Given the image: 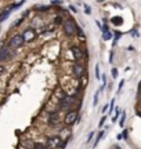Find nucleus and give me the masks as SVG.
<instances>
[{"label":"nucleus","instance_id":"obj_30","mask_svg":"<svg viewBox=\"0 0 141 149\" xmlns=\"http://www.w3.org/2000/svg\"><path fill=\"white\" fill-rule=\"evenodd\" d=\"M123 84H125V81L122 80V81H120V84H119V90H118V91H120V90H122V87H123Z\"/></svg>","mask_w":141,"mask_h":149},{"label":"nucleus","instance_id":"obj_28","mask_svg":"<svg viewBox=\"0 0 141 149\" xmlns=\"http://www.w3.org/2000/svg\"><path fill=\"white\" fill-rule=\"evenodd\" d=\"M105 120H107V117L104 116V117H103V119H101V122H100V126H103L104 123H105Z\"/></svg>","mask_w":141,"mask_h":149},{"label":"nucleus","instance_id":"obj_15","mask_svg":"<svg viewBox=\"0 0 141 149\" xmlns=\"http://www.w3.org/2000/svg\"><path fill=\"white\" fill-rule=\"evenodd\" d=\"M24 4V1H17V3H13V4H11V10H13V8H18V7H21V6Z\"/></svg>","mask_w":141,"mask_h":149},{"label":"nucleus","instance_id":"obj_31","mask_svg":"<svg viewBox=\"0 0 141 149\" xmlns=\"http://www.w3.org/2000/svg\"><path fill=\"white\" fill-rule=\"evenodd\" d=\"M103 83H104V87H105V83H107V77H105V74L103 76Z\"/></svg>","mask_w":141,"mask_h":149},{"label":"nucleus","instance_id":"obj_2","mask_svg":"<svg viewBox=\"0 0 141 149\" xmlns=\"http://www.w3.org/2000/svg\"><path fill=\"white\" fill-rule=\"evenodd\" d=\"M21 36L24 42H32L33 39L36 37V32H35V29H27V31H24Z\"/></svg>","mask_w":141,"mask_h":149},{"label":"nucleus","instance_id":"obj_26","mask_svg":"<svg viewBox=\"0 0 141 149\" xmlns=\"http://www.w3.org/2000/svg\"><path fill=\"white\" fill-rule=\"evenodd\" d=\"M54 21H55V24L58 25V24H61V22H62V18H61V17H57V18L54 19Z\"/></svg>","mask_w":141,"mask_h":149},{"label":"nucleus","instance_id":"obj_23","mask_svg":"<svg viewBox=\"0 0 141 149\" xmlns=\"http://www.w3.org/2000/svg\"><path fill=\"white\" fill-rule=\"evenodd\" d=\"M114 105H115V100H112V102H111V105H109V113L114 111Z\"/></svg>","mask_w":141,"mask_h":149},{"label":"nucleus","instance_id":"obj_20","mask_svg":"<svg viewBox=\"0 0 141 149\" xmlns=\"http://www.w3.org/2000/svg\"><path fill=\"white\" fill-rule=\"evenodd\" d=\"M84 13H86L87 15H90V14H91V8H90V7H89V6H84Z\"/></svg>","mask_w":141,"mask_h":149},{"label":"nucleus","instance_id":"obj_34","mask_svg":"<svg viewBox=\"0 0 141 149\" xmlns=\"http://www.w3.org/2000/svg\"><path fill=\"white\" fill-rule=\"evenodd\" d=\"M69 8H70V10H72V11H73V13H77V10H76V8H75V7H73V6H70V7H69Z\"/></svg>","mask_w":141,"mask_h":149},{"label":"nucleus","instance_id":"obj_27","mask_svg":"<svg viewBox=\"0 0 141 149\" xmlns=\"http://www.w3.org/2000/svg\"><path fill=\"white\" fill-rule=\"evenodd\" d=\"M39 11H47L49 10V7H46V6H43V7H38Z\"/></svg>","mask_w":141,"mask_h":149},{"label":"nucleus","instance_id":"obj_7","mask_svg":"<svg viewBox=\"0 0 141 149\" xmlns=\"http://www.w3.org/2000/svg\"><path fill=\"white\" fill-rule=\"evenodd\" d=\"M70 51H72V55H73V58H75L76 61H79V59L83 58V51H82L79 47L72 46V47H70Z\"/></svg>","mask_w":141,"mask_h":149},{"label":"nucleus","instance_id":"obj_10","mask_svg":"<svg viewBox=\"0 0 141 149\" xmlns=\"http://www.w3.org/2000/svg\"><path fill=\"white\" fill-rule=\"evenodd\" d=\"M10 14H11V8L8 7V8H6V10L0 14V22H3L4 19H7V18L10 17Z\"/></svg>","mask_w":141,"mask_h":149},{"label":"nucleus","instance_id":"obj_11","mask_svg":"<svg viewBox=\"0 0 141 149\" xmlns=\"http://www.w3.org/2000/svg\"><path fill=\"white\" fill-rule=\"evenodd\" d=\"M58 122V113H51L49 116V124H55V123Z\"/></svg>","mask_w":141,"mask_h":149},{"label":"nucleus","instance_id":"obj_33","mask_svg":"<svg viewBox=\"0 0 141 149\" xmlns=\"http://www.w3.org/2000/svg\"><path fill=\"white\" fill-rule=\"evenodd\" d=\"M3 72H4V68H3V66H1V65H0V76H1V74H3Z\"/></svg>","mask_w":141,"mask_h":149},{"label":"nucleus","instance_id":"obj_18","mask_svg":"<svg viewBox=\"0 0 141 149\" xmlns=\"http://www.w3.org/2000/svg\"><path fill=\"white\" fill-rule=\"evenodd\" d=\"M125 120H126V113H122V117H120V127H123V124H125Z\"/></svg>","mask_w":141,"mask_h":149},{"label":"nucleus","instance_id":"obj_8","mask_svg":"<svg viewBox=\"0 0 141 149\" xmlns=\"http://www.w3.org/2000/svg\"><path fill=\"white\" fill-rule=\"evenodd\" d=\"M73 73L75 76L79 79V77H83V73H84V68H83V65L80 64H75L73 65Z\"/></svg>","mask_w":141,"mask_h":149},{"label":"nucleus","instance_id":"obj_6","mask_svg":"<svg viewBox=\"0 0 141 149\" xmlns=\"http://www.w3.org/2000/svg\"><path fill=\"white\" fill-rule=\"evenodd\" d=\"M10 54H11L10 47H1V50H0V62L10 58Z\"/></svg>","mask_w":141,"mask_h":149},{"label":"nucleus","instance_id":"obj_22","mask_svg":"<svg viewBox=\"0 0 141 149\" xmlns=\"http://www.w3.org/2000/svg\"><path fill=\"white\" fill-rule=\"evenodd\" d=\"M119 113H120V108H118V109H116V113H115V116H114V122L116 120V119H118V116H119Z\"/></svg>","mask_w":141,"mask_h":149},{"label":"nucleus","instance_id":"obj_16","mask_svg":"<svg viewBox=\"0 0 141 149\" xmlns=\"http://www.w3.org/2000/svg\"><path fill=\"white\" fill-rule=\"evenodd\" d=\"M32 149H46V146L43 144H35L32 145Z\"/></svg>","mask_w":141,"mask_h":149},{"label":"nucleus","instance_id":"obj_19","mask_svg":"<svg viewBox=\"0 0 141 149\" xmlns=\"http://www.w3.org/2000/svg\"><path fill=\"white\" fill-rule=\"evenodd\" d=\"M96 77H97V79H101V74H100V66H96Z\"/></svg>","mask_w":141,"mask_h":149},{"label":"nucleus","instance_id":"obj_24","mask_svg":"<svg viewBox=\"0 0 141 149\" xmlns=\"http://www.w3.org/2000/svg\"><path fill=\"white\" fill-rule=\"evenodd\" d=\"M119 37H120V32H116L115 33V43L114 44H116V42H118V39H119Z\"/></svg>","mask_w":141,"mask_h":149},{"label":"nucleus","instance_id":"obj_29","mask_svg":"<svg viewBox=\"0 0 141 149\" xmlns=\"http://www.w3.org/2000/svg\"><path fill=\"white\" fill-rule=\"evenodd\" d=\"M93 135H94V133H90V135H89V138H87V142H90V141H91Z\"/></svg>","mask_w":141,"mask_h":149},{"label":"nucleus","instance_id":"obj_25","mask_svg":"<svg viewBox=\"0 0 141 149\" xmlns=\"http://www.w3.org/2000/svg\"><path fill=\"white\" fill-rule=\"evenodd\" d=\"M112 77H118V69H112Z\"/></svg>","mask_w":141,"mask_h":149},{"label":"nucleus","instance_id":"obj_12","mask_svg":"<svg viewBox=\"0 0 141 149\" xmlns=\"http://www.w3.org/2000/svg\"><path fill=\"white\" fill-rule=\"evenodd\" d=\"M111 22H112L114 25H122L123 19H122V17H112V18H111Z\"/></svg>","mask_w":141,"mask_h":149},{"label":"nucleus","instance_id":"obj_14","mask_svg":"<svg viewBox=\"0 0 141 149\" xmlns=\"http://www.w3.org/2000/svg\"><path fill=\"white\" fill-rule=\"evenodd\" d=\"M112 37V33L109 32V31H107V32H103V39L104 40H109Z\"/></svg>","mask_w":141,"mask_h":149},{"label":"nucleus","instance_id":"obj_3","mask_svg":"<svg viewBox=\"0 0 141 149\" xmlns=\"http://www.w3.org/2000/svg\"><path fill=\"white\" fill-rule=\"evenodd\" d=\"M22 43H24V40H22V36L21 35H15V36H13L10 39V47L11 48H17V47H20Z\"/></svg>","mask_w":141,"mask_h":149},{"label":"nucleus","instance_id":"obj_4","mask_svg":"<svg viewBox=\"0 0 141 149\" xmlns=\"http://www.w3.org/2000/svg\"><path fill=\"white\" fill-rule=\"evenodd\" d=\"M76 119H77V113H76L75 111L68 112V113L65 115V124H68V126L73 124V123L76 122Z\"/></svg>","mask_w":141,"mask_h":149},{"label":"nucleus","instance_id":"obj_9","mask_svg":"<svg viewBox=\"0 0 141 149\" xmlns=\"http://www.w3.org/2000/svg\"><path fill=\"white\" fill-rule=\"evenodd\" d=\"M73 102V97H64V98H61V104H60V107L61 108H64V107H69L70 104Z\"/></svg>","mask_w":141,"mask_h":149},{"label":"nucleus","instance_id":"obj_1","mask_svg":"<svg viewBox=\"0 0 141 149\" xmlns=\"http://www.w3.org/2000/svg\"><path fill=\"white\" fill-rule=\"evenodd\" d=\"M64 32H65V35H68V36H72V35H75L76 31H77V28H76V24L73 22V19H66L65 22H64Z\"/></svg>","mask_w":141,"mask_h":149},{"label":"nucleus","instance_id":"obj_35","mask_svg":"<svg viewBox=\"0 0 141 149\" xmlns=\"http://www.w3.org/2000/svg\"><path fill=\"white\" fill-rule=\"evenodd\" d=\"M131 35H133V36H138V33H137V31H131Z\"/></svg>","mask_w":141,"mask_h":149},{"label":"nucleus","instance_id":"obj_32","mask_svg":"<svg viewBox=\"0 0 141 149\" xmlns=\"http://www.w3.org/2000/svg\"><path fill=\"white\" fill-rule=\"evenodd\" d=\"M122 137H123V138H127V130L123 131V135H122Z\"/></svg>","mask_w":141,"mask_h":149},{"label":"nucleus","instance_id":"obj_21","mask_svg":"<svg viewBox=\"0 0 141 149\" xmlns=\"http://www.w3.org/2000/svg\"><path fill=\"white\" fill-rule=\"evenodd\" d=\"M76 33L79 35V37H80V39H84V33H83V31H82V29H79Z\"/></svg>","mask_w":141,"mask_h":149},{"label":"nucleus","instance_id":"obj_5","mask_svg":"<svg viewBox=\"0 0 141 149\" xmlns=\"http://www.w3.org/2000/svg\"><path fill=\"white\" fill-rule=\"evenodd\" d=\"M60 144H61V139H60V137H50L49 139H47V146L49 148H57V146H60Z\"/></svg>","mask_w":141,"mask_h":149},{"label":"nucleus","instance_id":"obj_13","mask_svg":"<svg viewBox=\"0 0 141 149\" xmlns=\"http://www.w3.org/2000/svg\"><path fill=\"white\" fill-rule=\"evenodd\" d=\"M103 135H104V131H100V133H98V135L96 137V142H94V145H93V148H96V146H97V144L100 142V139L103 138Z\"/></svg>","mask_w":141,"mask_h":149},{"label":"nucleus","instance_id":"obj_17","mask_svg":"<svg viewBox=\"0 0 141 149\" xmlns=\"http://www.w3.org/2000/svg\"><path fill=\"white\" fill-rule=\"evenodd\" d=\"M98 97H100V91H97V93L94 94V101H93V105H94V107L97 105V102H98Z\"/></svg>","mask_w":141,"mask_h":149}]
</instances>
